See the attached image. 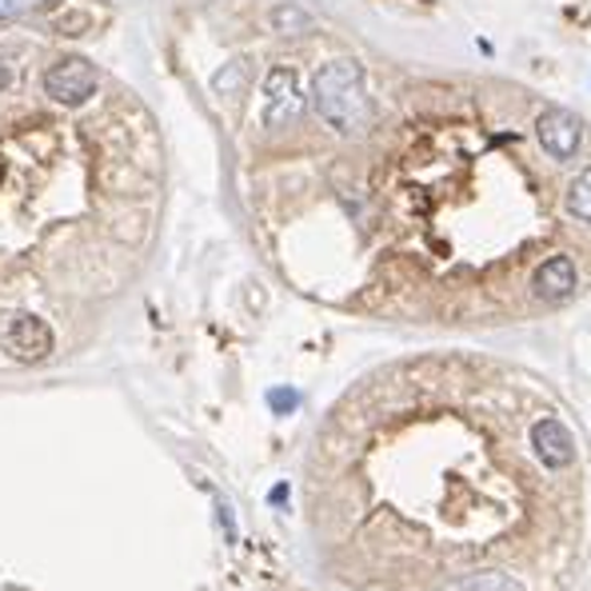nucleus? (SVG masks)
I'll return each instance as SVG.
<instances>
[{
	"mask_svg": "<svg viewBox=\"0 0 591 591\" xmlns=\"http://www.w3.org/2000/svg\"><path fill=\"white\" fill-rule=\"evenodd\" d=\"M44 53L0 48V372L41 368L141 268L160 209L153 116L121 85L60 100Z\"/></svg>",
	"mask_w": 591,
	"mask_h": 591,
	"instance_id": "f257e3e1",
	"label": "nucleus"
},
{
	"mask_svg": "<svg viewBox=\"0 0 591 591\" xmlns=\"http://www.w3.org/2000/svg\"><path fill=\"white\" fill-rule=\"evenodd\" d=\"M312 109L339 136H360L372 124V97L356 60H328L312 77Z\"/></svg>",
	"mask_w": 591,
	"mask_h": 591,
	"instance_id": "f03ea898",
	"label": "nucleus"
},
{
	"mask_svg": "<svg viewBox=\"0 0 591 591\" xmlns=\"http://www.w3.org/2000/svg\"><path fill=\"white\" fill-rule=\"evenodd\" d=\"M532 136H536L539 153L548 156L551 165H571L580 156L588 129H583V121L571 109H544L532 121Z\"/></svg>",
	"mask_w": 591,
	"mask_h": 591,
	"instance_id": "7ed1b4c3",
	"label": "nucleus"
},
{
	"mask_svg": "<svg viewBox=\"0 0 591 591\" xmlns=\"http://www.w3.org/2000/svg\"><path fill=\"white\" fill-rule=\"evenodd\" d=\"M527 444L536 456L539 468L548 471H568L576 468V436L559 416H539L527 424Z\"/></svg>",
	"mask_w": 591,
	"mask_h": 591,
	"instance_id": "20e7f679",
	"label": "nucleus"
},
{
	"mask_svg": "<svg viewBox=\"0 0 591 591\" xmlns=\"http://www.w3.org/2000/svg\"><path fill=\"white\" fill-rule=\"evenodd\" d=\"M304 116L300 80L288 65H276L264 80V129H292Z\"/></svg>",
	"mask_w": 591,
	"mask_h": 591,
	"instance_id": "39448f33",
	"label": "nucleus"
},
{
	"mask_svg": "<svg viewBox=\"0 0 591 591\" xmlns=\"http://www.w3.org/2000/svg\"><path fill=\"white\" fill-rule=\"evenodd\" d=\"M527 288H532L539 304H564L580 288V268H576V260L568 253H551L532 268Z\"/></svg>",
	"mask_w": 591,
	"mask_h": 591,
	"instance_id": "423d86ee",
	"label": "nucleus"
},
{
	"mask_svg": "<svg viewBox=\"0 0 591 591\" xmlns=\"http://www.w3.org/2000/svg\"><path fill=\"white\" fill-rule=\"evenodd\" d=\"M564 209H568L571 220L591 224V165L580 168V172L571 176V185L564 188Z\"/></svg>",
	"mask_w": 591,
	"mask_h": 591,
	"instance_id": "0eeeda50",
	"label": "nucleus"
},
{
	"mask_svg": "<svg viewBox=\"0 0 591 591\" xmlns=\"http://www.w3.org/2000/svg\"><path fill=\"white\" fill-rule=\"evenodd\" d=\"M272 24L276 29H285V33H300V29H308V12H300V9H288V4H280V9L272 12Z\"/></svg>",
	"mask_w": 591,
	"mask_h": 591,
	"instance_id": "6e6552de",
	"label": "nucleus"
},
{
	"mask_svg": "<svg viewBox=\"0 0 591 591\" xmlns=\"http://www.w3.org/2000/svg\"><path fill=\"white\" fill-rule=\"evenodd\" d=\"M232 85L244 88V65H232L228 73H220V77H216V92H220V97H232Z\"/></svg>",
	"mask_w": 591,
	"mask_h": 591,
	"instance_id": "1a4fd4ad",
	"label": "nucleus"
},
{
	"mask_svg": "<svg viewBox=\"0 0 591 591\" xmlns=\"http://www.w3.org/2000/svg\"><path fill=\"white\" fill-rule=\"evenodd\" d=\"M268 400H272L276 412H292V408H296V392H285V388H280V392H272Z\"/></svg>",
	"mask_w": 591,
	"mask_h": 591,
	"instance_id": "9d476101",
	"label": "nucleus"
},
{
	"mask_svg": "<svg viewBox=\"0 0 591 591\" xmlns=\"http://www.w3.org/2000/svg\"><path fill=\"white\" fill-rule=\"evenodd\" d=\"M24 0H0V16H12V12L21 9Z\"/></svg>",
	"mask_w": 591,
	"mask_h": 591,
	"instance_id": "9b49d317",
	"label": "nucleus"
}]
</instances>
